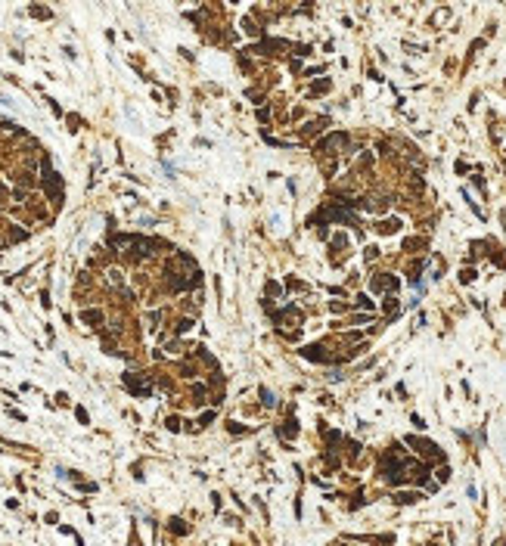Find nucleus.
Listing matches in <instances>:
<instances>
[{"instance_id": "obj_1", "label": "nucleus", "mask_w": 506, "mask_h": 546, "mask_svg": "<svg viewBox=\"0 0 506 546\" xmlns=\"http://www.w3.org/2000/svg\"><path fill=\"white\" fill-rule=\"evenodd\" d=\"M124 385H128V388L137 394V397H149V391H153V388H149V382L143 379V376H134V373H124Z\"/></svg>"}, {"instance_id": "obj_2", "label": "nucleus", "mask_w": 506, "mask_h": 546, "mask_svg": "<svg viewBox=\"0 0 506 546\" xmlns=\"http://www.w3.org/2000/svg\"><path fill=\"white\" fill-rule=\"evenodd\" d=\"M345 146H348V133H330L320 143V152H342Z\"/></svg>"}, {"instance_id": "obj_3", "label": "nucleus", "mask_w": 506, "mask_h": 546, "mask_svg": "<svg viewBox=\"0 0 506 546\" xmlns=\"http://www.w3.org/2000/svg\"><path fill=\"white\" fill-rule=\"evenodd\" d=\"M407 444H410V447L416 450V453H426V456H432V459H441V450H438L432 441H423V438H407Z\"/></svg>"}, {"instance_id": "obj_4", "label": "nucleus", "mask_w": 506, "mask_h": 546, "mask_svg": "<svg viewBox=\"0 0 506 546\" xmlns=\"http://www.w3.org/2000/svg\"><path fill=\"white\" fill-rule=\"evenodd\" d=\"M81 320L87 323V326H99V323H103V310H99V307H87V310H81Z\"/></svg>"}, {"instance_id": "obj_5", "label": "nucleus", "mask_w": 506, "mask_h": 546, "mask_svg": "<svg viewBox=\"0 0 506 546\" xmlns=\"http://www.w3.org/2000/svg\"><path fill=\"white\" fill-rule=\"evenodd\" d=\"M379 230H382V233H394V230H401V221H398V217H389V221L379 224Z\"/></svg>"}, {"instance_id": "obj_6", "label": "nucleus", "mask_w": 506, "mask_h": 546, "mask_svg": "<svg viewBox=\"0 0 506 546\" xmlns=\"http://www.w3.org/2000/svg\"><path fill=\"white\" fill-rule=\"evenodd\" d=\"M283 434H289V438H295V434H298V425H295V419H286V425H283Z\"/></svg>"}, {"instance_id": "obj_7", "label": "nucleus", "mask_w": 506, "mask_h": 546, "mask_svg": "<svg viewBox=\"0 0 506 546\" xmlns=\"http://www.w3.org/2000/svg\"><path fill=\"white\" fill-rule=\"evenodd\" d=\"M171 531L174 534H187V525H180V518H171Z\"/></svg>"}, {"instance_id": "obj_8", "label": "nucleus", "mask_w": 506, "mask_h": 546, "mask_svg": "<svg viewBox=\"0 0 506 546\" xmlns=\"http://www.w3.org/2000/svg\"><path fill=\"white\" fill-rule=\"evenodd\" d=\"M261 404H267V407H273V394L267 391V388H261Z\"/></svg>"}, {"instance_id": "obj_9", "label": "nucleus", "mask_w": 506, "mask_h": 546, "mask_svg": "<svg viewBox=\"0 0 506 546\" xmlns=\"http://www.w3.org/2000/svg\"><path fill=\"white\" fill-rule=\"evenodd\" d=\"M31 16H38V19H47L50 10H44V6H31Z\"/></svg>"}, {"instance_id": "obj_10", "label": "nucleus", "mask_w": 506, "mask_h": 546, "mask_svg": "<svg viewBox=\"0 0 506 546\" xmlns=\"http://www.w3.org/2000/svg\"><path fill=\"white\" fill-rule=\"evenodd\" d=\"M416 497H419V493H398V497H394V500H398V503H413Z\"/></svg>"}, {"instance_id": "obj_11", "label": "nucleus", "mask_w": 506, "mask_h": 546, "mask_svg": "<svg viewBox=\"0 0 506 546\" xmlns=\"http://www.w3.org/2000/svg\"><path fill=\"white\" fill-rule=\"evenodd\" d=\"M168 428H171V432H177V428H180V419L171 416V419H168Z\"/></svg>"}, {"instance_id": "obj_12", "label": "nucleus", "mask_w": 506, "mask_h": 546, "mask_svg": "<svg viewBox=\"0 0 506 546\" xmlns=\"http://www.w3.org/2000/svg\"><path fill=\"white\" fill-rule=\"evenodd\" d=\"M357 304H360V307H367V310H370V307H373V301H370V298H364V295H360V298H357Z\"/></svg>"}, {"instance_id": "obj_13", "label": "nucleus", "mask_w": 506, "mask_h": 546, "mask_svg": "<svg viewBox=\"0 0 506 546\" xmlns=\"http://www.w3.org/2000/svg\"><path fill=\"white\" fill-rule=\"evenodd\" d=\"M472 276H475V270H463V273H460V280H463V282H469Z\"/></svg>"}]
</instances>
